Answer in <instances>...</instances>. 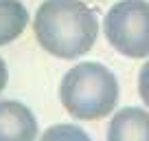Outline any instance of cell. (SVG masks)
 <instances>
[{
    "instance_id": "cell-1",
    "label": "cell",
    "mask_w": 149,
    "mask_h": 141,
    "mask_svg": "<svg viewBox=\"0 0 149 141\" xmlns=\"http://www.w3.org/2000/svg\"><path fill=\"white\" fill-rule=\"evenodd\" d=\"M33 31L46 53L74 60L94 47L99 20L81 0H46L35 13Z\"/></svg>"
},
{
    "instance_id": "cell-2",
    "label": "cell",
    "mask_w": 149,
    "mask_h": 141,
    "mask_svg": "<svg viewBox=\"0 0 149 141\" xmlns=\"http://www.w3.org/2000/svg\"><path fill=\"white\" fill-rule=\"evenodd\" d=\"M59 99L74 119H101L118 104L116 75L99 62H81L64 75Z\"/></svg>"
},
{
    "instance_id": "cell-3",
    "label": "cell",
    "mask_w": 149,
    "mask_h": 141,
    "mask_svg": "<svg viewBox=\"0 0 149 141\" xmlns=\"http://www.w3.org/2000/svg\"><path fill=\"white\" fill-rule=\"evenodd\" d=\"M103 33L107 42L125 57L149 55V2L121 0L105 13Z\"/></svg>"
},
{
    "instance_id": "cell-4",
    "label": "cell",
    "mask_w": 149,
    "mask_h": 141,
    "mask_svg": "<svg viewBox=\"0 0 149 141\" xmlns=\"http://www.w3.org/2000/svg\"><path fill=\"white\" fill-rule=\"evenodd\" d=\"M37 137V121L29 106L5 99L0 102V141H31Z\"/></svg>"
},
{
    "instance_id": "cell-5",
    "label": "cell",
    "mask_w": 149,
    "mask_h": 141,
    "mask_svg": "<svg viewBox=\"0 0 149 141\" xmlns=\"http://www.w3.org/2000/svg\"><path fill=\"white\" fill-rule=\"evenodd\" d=\"M110 141H149V113L143 108H123L107 128Z\"/></svg>"
},
{
    "instance_id": "cell-6",
    "label": "cell",
    "mask_w": 149,
    "mask_h": 141,
    "mask_svg": "<svg viewBox=\"0 0 149 141\" xmlns=\"http://www.w3.org/2000/svg\"><path fill=\"white\" fill-rule=\"evenodd\" d=\"M29 24V11L20 0H0V47L18 38Z\"/></svg>"
},
{
    "instance_id": "cell-7",
    "label": "cell",
    "mask_w": 149,
    "mask_h": 141,
    "mask_svg": "<svg viewBox=\"0 0 149 141\" xmlns=\"http://www.w3.org/2000/svg\"><path fill=\"white\" fill-rule=\"evenodd\" d=\"M138 93L143 97V102L149 106V62L140 68V75H138Z\"/></svg>"
},
{
    "instance_id": "cell-8",
    "label": "cell",
    "mask_w": 149,
    "mask_h": 141,
    "mask_svg": "<svg viewBox=\"0 0 149 141\" xmlns=\"http://www.w3.org/2000/svg\"><path fill=\"white\" fill-rule=\"evenodd\" d=\"M57 135H72V137H81V139H88V135L81 130H70V128H53L51 132H46V137H57Z\"/></svg>"
},
{
    "instance_id": "cell-9",
    "label": "cell",
    "mask_w": 149,
    "mask_h": 141,
    "mask_svg": "<svg viewBox=\"0 0 149 141\" xmlns=\"http://www.w3.org/2000/svg\"><path fill=\"white\" fill-rule=\"evenodd\" d=\"M7 80H9V73H7V64H5V60L0 57V93L5 90V86H7Z\"/></svg>"
}]
</instances>
